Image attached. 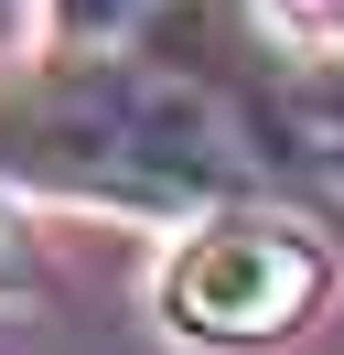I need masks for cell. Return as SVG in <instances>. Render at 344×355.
Wrapping results in <instances>:
<instances>
[{
    "mask_svg": "<svg viewBox=\"0 0 344 355\" xmlns=\"http://www.w3.org/2000/svg\"><path fill=\"white\" fill-rule=\"evenodd\" d=\"M258 130L291 162L344 183V44L334 54H291V65H258Z\"/></svg>",
    "mask_w": 344,
    "mask_h": 355,
    "instance_id": "obj_3",
    "label": "cell"
},
{
    "mask_svg": "<svg viewBox=\"0 0 344 355\" xmlns=\"http://www.w3.org/2000/svg\"><path fill=\"white\" fill-rule=\"evenodd\" d=\"M322 248L280 216H215L183 237V259L162 269V312L194 345H280L301 312L322 302Z\"/></svg>",
    "mask_w": 344,
    "mask_h": 355,
    "instance_id": "obj_2",
    "label": "cell"
},
{
    "mask_svg": "<svg viewBox=\"0 0 344 355\" xmlns=\"http://www.w3.org/2000/svg\"><path fill=\"white\" fill-rule=\"evenodd\" d=\"M0 173L54 183L86 205H140L183 216L248 183L237 119L205 76L172 65H54L33 87H0Z\"/></svg>",
    "mask_w": 344,
    "mask_h": 355,
    "instance_id": "obj_1",
    "label": "cell"
},
{
    "mask_svg": "<svg viewBox=\"0 0 344 355\" xmlns=\"http://www.w3.org/2000/svg\"><path fill=\"white\" fill-rule=\"evenodd\" d=\"M0 291H33V248H22L11 216H0Z\"/></svg>",
    "mask_w": 344,
    "mask_h": 355,
    "instance_id": "obj_4",
    "label": "cell"
}]
</instances>
